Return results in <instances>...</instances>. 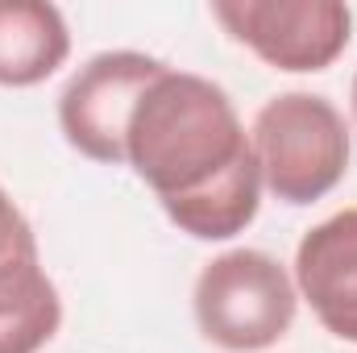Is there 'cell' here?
Returning <instances> with one entry per match:
<instances>
[{"mask_svg": "<svg viewBox=\"0 0 357 353\" xmlns=\"http://www.w3.org/2000/svg\"><path fill=\"white\" fill-rule=\"evenodd\" d=\"M125 167L195 241L245 233L262 204V171L229 91L167 67L133 104Z\"/></svg>", "mask_w": 357, "mask_h": 353, "instance_id": "obj_1", "label": "cell"}, {"mask_svg": "<svg viewBox=\"0 0 357 353\" xmlns=\"http://www.w3.org/2000/svg\"><path fill=\"white\" fill-rule=\"evenodd\" d=\"M262 187L282 204H316L349 171V125L328 96L282 91L266 100L250 129Z\"/></svg>", "mask_w": 357, "mask_h": 353, "instance_id": "obj_2", "label": "cell"}, {"mask_svg": "<svg viewBox=\"0 0 357 353\" xmlns=\"http://www.w3.org/2000/svg\"><path fill=\"white\" fill-rule=\"evenodd\" d=\"M299 291L266 250H229L199 270L191 312L199 333L229 353H262L295 324Z\"/></svg>", "mask_w": 357, "mask_h": 353, "instance_id": "obj_3", "label": "cell"}, {"mask_svg": "<svg viewBox=\"0 0 357 353\" xmlns=\"http://www.w3.org/2000/svg\"><path fill=\"white\" fill-rule=\"evenodd\" d=\"M212 17L274 71H328L349 38L354 13L341 0H216Z\"/></svg>", "mask_w": 357, "mask_h": 353, "instance_id": "obj_4", "label": "cell"}, {"mask_svg": "<svg viewBox=\"0 0 357 353\" xmlns=\"http://www.w3.org/2000/svg\"><path fill=\"white\" fill-rule=\"evenodd\" d=\"M162 71L167 63L142 50H104L88 59L59 96L63 137L91 163L125 167V129L133 104Z\"/></svg>", "mask_w": 357, "mask_h": 353, "instance_id": "obj_5", "label": "cell"}, {"mask_svg": "<svg viewBox=\"0 0 357 353\" xmlns=\"http://www.w3.org/2000/svg\"><path fill=\"white\" fill-rule=\"evenodd\" d=\"M295 291L312 303L324 333L357 345V208L303 233L295 250Z\"/></svg>", "mask_w": 357, "mask_h": 353, "instance_id": "obj_6", "label": "cell"}, {"mask_svg": "<svg viewBox=\"0 0 357 353\" xmlns=\"http://www.w3.org/2000/svg\"><path fill=\"white\" fill-rule=\"evenodd\" d=\"M71 54V29L46 0H0V88H33Z\"/></svg>", "mask_w": 357, "mask_h": 353, "instance_id": "obj_7", "label": "cell"}, {"mask_svg": "<svg viewBox=\"0 0 357 353\" xmlns=\"http://www.w3.org/2000/svg\"><path fill=\"white\" fill-rule=\"evenodd\" d=\"M63 324V299L38 250L0 262V353H38Z\"/></svg>", "mask_w": 357, "mask_h": 353, "instance_id": "obj_8", "label": "cell"}, {"mask_svg": "<svg viewBox=\"0 0 357 353\" xmlns=\"http://www.w3.org/2000/svg\"><path fill=\"white\" fill-rule=\"evenodd\" d=\"M21 250H38V237L25 220V212L13 204V195L0 187V262L21 254Z\"/></svg>", "mask_w": 357, "mask_h": 353, "instance_id": "obj_9", "label": "cell"}, {"mask_svg": "<svg viewBox=\"0 0 357 353\" xmlns=\"http://www.w3.org/2000/svg\"><path fill=\"white\" fill-rule=\"evenodd\" d=\"M354 117H357V75H354Z\"/></svg>", "mask_w": 357, "mask_h": 353, "instance_id": "obj_10", "label": "cell"}]
</instances>
